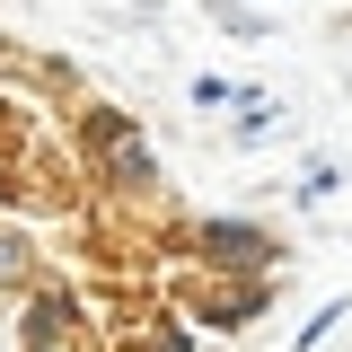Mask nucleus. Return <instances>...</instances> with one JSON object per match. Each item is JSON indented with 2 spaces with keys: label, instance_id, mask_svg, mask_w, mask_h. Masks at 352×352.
<instances>
[{
  "label": "nucleus",
  "instance_id": "1",
  "mask_svg": "<svg viewBox=\"0 0 352 352\" xmlns=\"http://www.w3.org/2000/svg\"><path fill=\"white\" fill-rule=\"evenodd\" d=\"M80 168L88 185H106L115 203H150L159 194V150H150V132L132 124L124 106H80Z\"/></svg>",
  "mask_w": 352,
  "mask_h": 352
},
{
  "label": "nucleus",
  "instance_id": "2",
  "mask_svg": "<svg viewBox=\"0 0 352 352\" xmlns=\"http://www.w3.org/2000/svg\"><path fill=\"white\" fill-rule=\"evenodd\" d=\"M168 247H176V264H203V273H282V238L264 220H238V212L176 220Z\"/></svg>",
  "mask_w": 352,
  "mask_h": 352
},
{
  "label": "nucleus",
  "instance_id": "3",
  "mask_svg": "<svg viewBox=\"0 0 352 352\" xmlns=\"http://www.w3.org/2000/svg\"><path fill=\"white\" fill-rule=\"evenodd\" d=\"M168 300H176V317H203L212 335H247L264 308H273V273H203V264H176Z\"/></svg>",
  "mask_w": 352,
  "mask_h": 352
},
{
  "label": "nucleus",
  "instance_id": "4",
  "mask_svg": "<svg viewBox=\"0 0 352 352\" xmlns=\"http://www.w3.org/2000/svg\"><path fill=\"white\" fill-rule=\"evenodd\" d=\"M71 335H97L88 326V300L71 291V282H27L18 291V352H44V344H71Z\"/></svg>",
  "mask_w": 352,
  "mask_h": 352
},
{
  "label": "nucleus",
  "instance_id": "5",
  "mask_svg": "<svg viewBox=\"0 0 352 352\" xmlns=\"http://www.w3.org/2000/svg\"><path fill=\"white\" fill-rule=\"evenodd\" d=\"M27 282H44V264H36V238H27L18 220H0V291L18 300Z\"/></svg>",
  "mask_w": 352,
  "mask_h": 352
},
{
  "label": "nucleus",
  "instance_id": "6",
  "mask_svg": "<svg viewBox=\"0 0 352 352\" xmlns=\"http://www.w3.org/2000/svg\"><path fill=\"white\" fill-rule=\"evenodd\" d=\"M212 18H220L238 44H264V36H273V18H264V9H238V0H212Z\"/></svg>",
  "mask_w": 352,
  "mask_h": 352
},
{
  "label": "nucleus",
  "instance_id": "7",
  "mask_svg": "<svg viewBox=\"0 0 352 352\" xmlns=\"http://www.w3.org/2000/svg\"><path fill=\"white\" fill-rule=\"evenodd\" d=\"M335 185H344V168H335V159H308V168H300V185H291V194H300V203H326Z\"/></svg>",
  "mask_w": 352,
  "mask_h": 352
},
{
  "label": "nucleus",
  "instance_id": "8",
  "mask_svg": "<svg viewBox=\"0 0 352 352\" xmlns=\"http://www.w3.org/2000/svg\"><path fill=\"white\" fill-rule=\"evenodd\" d=\"M344 317H352V300H326V308H317V317L300 326V344H291V352H317L326 335H335V326H344Z\"/></svg>",
  "mask_w": 352,
  "mask_h": 352
},
{
  "label": "nucleus",
  "instance_id": "9",
  "mask_svg": "<svg viewBox=\"0 0 352 352\" xmlns=\"http://www.w3.org/2000/svg\"><path fill=\"white\" fill-rule=\"evenodd\" d=\"M44 352H97V335H71V344H44Z\"/></svg>",
  "mask_w": 352,
  "mask_h": 352
}]
</instances>
